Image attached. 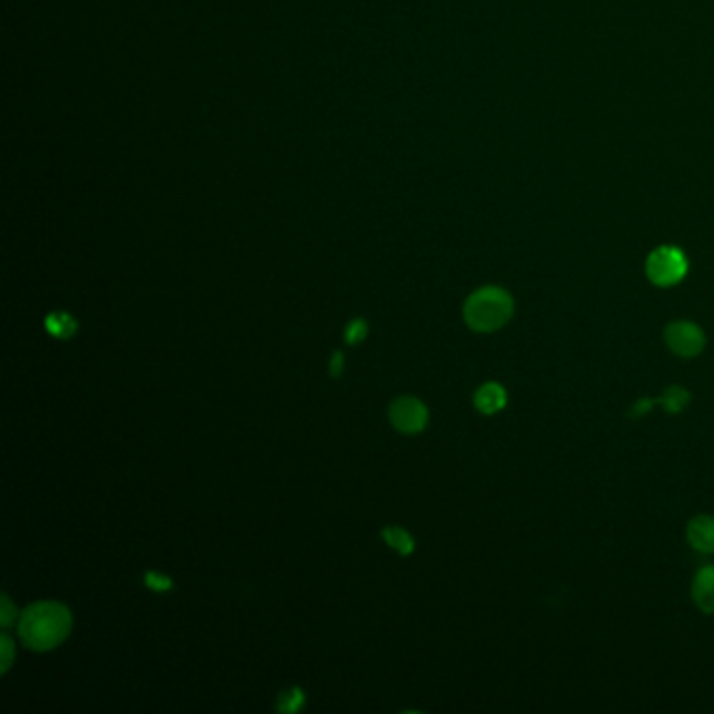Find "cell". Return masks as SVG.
I'll list each match as a JSON object with an SVG mask.
<instances>
[{
	"instance_id": "obj_9",
	"label": "cell",
	"mask_w": 714,
	"mask_h": 714,
	"mask_svg": "<svg viewBox=\"0 0 714 714\" xmlns=\"http://www.w3.org/2000/svg\"><path fill=\"white\" fill-rule=\"evenodd\" d=\"M44 327H47V331L51 333L53 338L70 340L74 333L78 331V321L72 315H68V312L57 310V312H51V315L47 317V321H44Z\"/></svg>"
},
{
	"instance_id": "obj_7",
	"label": "cell",
	"mask_w": 714,
	"mask_h": 714,
	"mask_svg": "<svg viewBox=\"0 0 714 714\" xmlns=\"http://www.w3.org/2000/svg\"><path fill=\"white\" fill-rule=\"evenodd\" d=\"M689 545L700 553H714V518L698 516L687 526Z\"/></svg>"
},
{
	"instance_id": "obj_8",
	"label": "cell",
	"mask_w": 714,
	"mask_h": 714,
	"mask_svg": "<svg viewBox=\"0 0 714 714\" xmlns=\"http://www.w3.org/2000/svg\"><path fill=\"white\" fill-rule=\"evenodd\" d=\"M476 409L484 415H495L499 413L505 405H507V392L503 390V386L499 384H484L478 392H476Z\"/></svg>"
},
{
	"instance_id": "obj_5",
	"label": "cell",
	"mask_w": 714,
	"mask_h": 714,
	"mask_svg": "<svg viewBox=\"0 0 714 714\" xmlns=\"http://www.w3.org/2000/svg\"><path fill=\"white\" fill-rule=\"evenodd\" d=\"M392 426L403 434H417L428 423V409L413 396H400L390 407Z\"/></svg>"
},
{
	"instance_id": "obj_12",
	"label": "cell",
	"mask_w": 714,
	"mask_h": 714,
	"mask_svg": "<svg viewBox=\"0 0 714 714\" xmlns=\"http://www.w3.org/2000/svg\"><path fill=\"white\" fill-rule=\"evenodd\" d=\"M304 706V691L300 687H289L279 696L277 708L281 712H298Z\"/></svg>"
},
{
	"instance_id": "obj_13",
	"label": "cell",
	"mask_w": 714,
	"mask_h": 714,
	"mask_svg": "<svg viewBox=\"0 0 714 714\" xmlns=\"http://www.w3.org/2000/svg\"><path fill=\"white\" fill-rule=\"evenodd\" d=\"M367 338V323L363 319H356L346 327V342L348 344H361Z\"/></svg>"
},
{
	"instance_id": "obj_10",
	"label": "cell",
	"mask_w": 714,
	"mask_h": 714,
	"mask_svg": "<svg viewBox=\"0 0 714 714\" xmlns=\"http://www.w3.org/2000/svg\"><path fill=\"white\" fill-rule=\"evenodd\" d=\"M382 537L384 541L394 549L398 551L400 555H411L413 549H415V543L411 539V534L403 528H384L382 530Z\"/></svg>"
},
{
	"instance_id": "obj_15",
	"label": "cell",
	"mask_w": 714,
	"mask_h": 714,
	"mask_svg": "<svg viewBox=\"0 0 714 714\" xmlns=\"http://www.w3.org/2000/svg\"><path fill=\"white\" fill-rule=\"evenodd\" d=\"M0 652H3V668H0V671L7 673L13 664V641L7 633L0 637Z\"/></svg>"
},
{
	"instance_id": "obj_17",
	"label": "cell",
	"mask_w": 714,
	"mask_h": 714,
	"mask_svg": "<svg viewBox=\"0 0 714 714\" xmlns=\"http://www.w3.org/2000/svg\"><path fill=\"white\" fill-rule=\"evenodd\" d=\"M342 369H344V356L342 352H336L331 356V377H340L342 375Z\"/></svg>"
},
{
	"instance_id": "obj_4",
	"label": "cell",
	"mask_w": 714,
	"mask_h": 714,
	"mask_svg": "<svg viewBox=\"0 0 714 714\" xmlns=\"http://www.w3.org/2000/svg\"><path fill=\"white\" fill-rule=\"evenodd\" d=\"M664 340L677 356L681 359H694L706 346L704 331L689 321L671 323L664 331Z\"/></svg>"
},
{
	"instance_id": "obj_2",
	"label": "cell",
	"mask_w": 714,
	"mask_h": 714,
	"mask_svg": "<svg viewBox=\"0 0 714 714\" xmlns=\"http://www.w3.org/2000/svg\"><path fill=\"white\" fill-rule=\"evenodd\" d=\"M463 317L470 329L478 333L499 331L513 317V298L503 287H482L467 298L463 306Z\"/></svg>"
},
{
	"instance_id": "obj_3",
	"label": "cell",
	"mask_w": 714,
	"mask_h": 714,
	"mask_svg": "<svg viewBox=\"0 0 714 714\" xmlns=\"http://www.w3.org/2000/svg\"><path fill=\"white\" fill-rule=\"evenodd\" d=\"M645 273L658 287L677 285L687 275V258L679 248L662 245V248L654 250L650 258H647Z\"/></svg>"
},
{
	"instance_id": "obj_16",
	"label": "cell",
	"mask_w": 714,
	"mask_h": 714,
	"mask_svg": "<svg viewBox=\"0 0 714 714\" xmlns=\"http://www.w3.org/2000/svg\"><path fill=\"white\" fill-rule=\"evenodd\" d=\"M15 618H17V610L13 608L9 595H3V610H0V622H3V627L7 629V627H11Z\"/></svg>"
},
{
	"instance_id": "obj_18",
	"label": "cell",
	"mask_w": 714,
	"mask_h": 714,
	"mask_svg": "<svg viewBox=\"0 0 714 714\" xmlns=\"http://www.w3.org/2000/svg\"><path fill=\"white\" fill-rule=\"evenodd\" d=\"M654 403H656V400H639V403L631 409V417H641L645 413H650Z\"/></svg>"
},
{
	"instance_id": "obj_14",
	"label": "cell",
	"mask_w": 714,
	"mask_h": 714,
	"mask_svg": "<svg viewBox=\"0 0 714 714\" xmlns=\"http://www.w3.org/2000/svg\"><path fill=\"white\" fill-rule=\"evenodd\" d=\"M145 585H147L149 589H153V591L164 593V591H170V589H172V578H170V576H164V574H160V572H147V574H145Z\"/></svg>"
},
{
	"instance_id": "obj_6",
	"label": "cell",
	"mask_w": 714,
	"mask_h": 714,
	"mask_svg": "<svg viewBox=\"0 0 714 714\" xmlns=\"http://www.w3.org/2000/svg\"><path fill=\"white\" fill-rule=\"evenodd\" d=\"M691 597H694V604L704 614H714V566H704L696 574L694 587H691Z\"/></svg>"
},
{
	"instance_id": "obj_1",
	"label": "cell",
	"mask_w": 714,
	"mask_h": 714,
	"mask_svg": "<svg viewBox=\"0 0 714 714\" xmlns=\"http://www.w3.org/2000/svg\"><path fill=\"white\" fill-rule=\"evenodd\" d=\"M70 610L57 601H40L26 608L19 620V637L34 652H47L70 635Z\"/></svg>"
},
{
	"instance_id": "obj_11",
	"label": "cell",
	"mask_w": 714,
	"mask_h": 714,
	"mask_svg": "<svg viewBox=\"0 0 714 714\" xmlns=\"http://www.w3.org/2000/svg\"><path fill=\"white\" fill-rule=\"evenodd\" d=\"M656 403H660L668 413H681L689 403V392L679 386H671L664 390V394L656 400Z\"/></svg>"
}]
</instances>
